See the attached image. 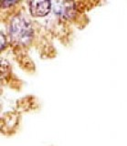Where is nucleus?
Instances as JSON below:
<instances>
[{
  "label": "nucleus",
  "mask_w": 127,
  "mask_h": 146,
  "mask_svg": "<svg viewBox=\"0 0 127 146\" xmlns=\"http://www.w3.org/2000/svg\"><path fill=\"white\" fill-rule=\"evenodd\" d=\"M52 9L61 17L70 18L75 14V6L72 0H52Z\"/></svg>",
  "instance_id": "4"
},
{
  "label": "nucleus",
  "mask_w": 127,
  "mask_h": 146,
  "mask_svg": "<svg viewBox=\"0 0 127 146\" xmlns=\"http://www.w3.org/2000/svg\"><path fill=\"white\" fill-rule=\"evenodd\" d=\"M22 123V113L13 110L4 112L0 118V131L6 137H12L19 131Z\"/></svg>",
  "instance_id": "2"
},
{
  "label": "nucleus",
  "mask_w": 127,
  "mask_h": 146,
  "mask_svg": "<svg viewBox=\"0 0 127 146\" xmlns=\"http://www.w3.org/2000/svg\"><path fill=\"white\" fill-rule=\"evenodd\" d=\"M5 46H6V39H5V38H4L3 33L1 32V49H3Z\"/></svg>",
  "instance_id": "7"
},
{
  "label": "nucleus",
  "mask_w": 127,
  "mask_h": 146,
  "mask_svg": "<svg viewBox=\"0 0 127 146\" xmlns=\"http://www.w3.org/2000/svg\"><path fill=\"white\" fill-rule=\"evenodd\" d=\"M29 7L33 17H42L49 13L52 4L51 0H29Z\"/></svg>",
  "instance_id": "5"
},
{
  "label": "nucleus",
  "mask_w": 127,
  "mask_h": 146,
  "mask_svg": "<svg viewBox=\"0 0 127 146\" xmlns=\"http://www.w3.org/2000/svg\"><path fill=\"white\" fill-rule=\"evenodd\" d=\"M19 0H2V4L4 7H9L17 3Z\"/></svg>",
  "instance_id": "6"
},
{
  "label": "nucleus",
  "mask_w": 127,
  "mask_h": 146,
  "mask_svg": "<svg viewBox=\"0 0 127 146\" xmlns=\"http://www.w3.org/2000/svg\"><path fill=\"white\" fill-rule=\"evenodd\" d=\"M40 108H41V104H40V102L36 96L27 95L25 97L17 100L14 110L23 114L38 111Z\"/></svg>",
  "instance_id": "3"
},
{
  "label": "nucleus",
  "mask_w": 127,
  "mask_h": 146,
  "mask_svg": "<svg viewBox=\"0 0 127 146\" xmlns=\"http://www.w3.org/2000/svg\"><path fill=\"white\" fill-rule=\"evenodd\" d=\"M9 31L13 40L20 45L29 44L33 38L32 27L23 17H16L13 18Z\"/></svg>",
  "instance_id": "1"
}]
</instances>
